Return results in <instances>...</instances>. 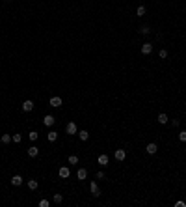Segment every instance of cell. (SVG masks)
Listing matches in <instances>:
<instances>
[{
	"mask_svg": "<svg viewBox=\"0 0 186 207\" xmlns=\"http://www.w3.org/2000/svg\"><path fill=\"white\" fill-rule=\"evenodd\" d=\"M65 131H67V134H76V133H78V127H76V123H74V121L67 123Z\"/></svg>",
	"mask_w": 186,
	"mask_h": 207,
	"instance_id": "1",
	"label": "cell"
},
{
	"mask_svg": "<svg viewBox=\"0 0 186 207\" xmlns=\"http://www.w3.org/2000/svg\"><path fill=\"white\" fill-rule=\"evenodd\" d=\"M62 97H50V101H49V105L52 106V108H60L62 106Z\"/></svg>",
	"mask_w": 186,
	"mask_h": 207,
	"instance_id": "2",
	"label": "cell"
},
{
	"mask_svg": "<svg viewBox=\"0 0 186 207\" xmlns=\"http://www.w3.org/2000/svg\"><path fill=\"white\" fill-rule=\"evenodd\" d=\"M58 176H60L62 179H67V177H69V176H71V170H69V168H67V166H62V168H60V170H58Z\"/></svg>",
	"mask_w": 186,
	"mask_h": 207,
	"instance_id": "3",
	"label": "cell"
},
{
	"mask_svg": "<svg viewBox=\"0 0 186 207\" xmlns=\"http://www.w3.org/2000/svg\"><path fill=\"white\" fill-rule=\"evenodd\" d=\"M22 110H24V112H32V110H34V101H32V99H26V101L22 103Z\"/></svg>",
	"mask_w": 186,
	"mask_h": 207,
	"instance_id": "4",
	"label": "cell"
},
{
	"mask_svg": "<svg viewBox=\"0 0 186 207\" xmlns=\"http://www.w3.org/2000/svg\"><path fill=\"white\" fill-rule=\"evenodd\" d=\"M54 123H56V119H54V116H50V114L43 118V125H45V127H52Z\"/></svg>",
	"mask_w": 186,
	"mask_h": 207,
	"instance_id": "5",
	"label": "cell"
},
{
	"mask_svg": "<svg viewBox=\"0 0 186 207\" xmlns=\"http://www.w3.org/2000/svg\"><path fill=\"white\" fill-rule=\"evenodd\" d=\"M89 190H91V194H93L95 198H99V196H101V190H99V185H97L95 181H91V185H89Z\"/></svg>",
	"mask_w": 186,
	"mask_h": 207,
	"instance_id": "6",
	"label": "cell"
},
{
	"mask_svg": "<svg viewBox=\"0 0 186 207\" xmlns=\"http://www.w3.org/2000/svg\"><path fill=\"white\" fill-rule=\"evenodd\" d=\"M145 151H147L149 155H155L156 151H158V146L155 144V142H151V144H147V148H145Z\"/></svg>",
	"mask_w": 186,
	"mask_h": 207,
	"instance_id": "7",
	"label": "cell"
},
{
	"mask_svg": "<svg viewBox=\"0 0 186 207\" xmlns=\"http://www.w3.org/2000/svg\"><path fill=\"white\" fill-rule=\"evenodd\" d=\"M76 177H78V181H84V179L88 177V170H86V168H78Z\"/></svg>",
	"mask_w": 186,
	"mask_h": 207,
	"instance_id": "8",
	"label": "cell"
},
{
	"mask_svg": "<svg viewBox=\"0 0 186 207\" xmlns=\"http://www.w3.org/2000/svg\"><path fill=\"white\" fill-rule=\"evenodd\" d=\"M9 181H11V185H13V187H21L22 185V177L19 176V174H17V176H13Z\"/></svg>",
	"mask_w": 186,
	"mask_h": 207,
	"instance_id": "9",
	"label": "cell"
},
{
	"mask_svg": "<svg viewBox=\"0 0 186 207\" xmlns=\"http://www.w3.org/2000/svg\"><path fill=\"white\" fill-rule=\"evenodd\" d=\"M114 155H116L117 161H125V159H126V151L125 149H116V153H114Z\"/></svg>",
	"mask_w": 186,
	"mask_h": 207,
	"instance_id": "10",
	"label": "cell"
},
{
	"mask_svg": "<svg viewBox=\"0 0 186 207\" xmlns=\"http://www.w3.org/2000/svg\"><path fill=\"white\" fill-rule=\"evenodd\" d=\"M141 52L143 54H151L153 52V43H143V45H141Z\"/></svg>",
	"mask_w": 186,
	"mask_h": 207,
	"instance_id": "11",
	"label": "cell"
},
{
	"mask_svg": "<svg viewBox=\"0 0 186 207\" xmlns=\"http://www.w3.org/2000/svg\"><path fill=\"white\" fill-rule=\"evenodd\" d=\"M97 162H99L101 166H108V155H104V153H102V155H99Z\"/></svg>",
	"mask_w": 186,
	"mask_h": 207,
	"instance_id": "12",
	"label": "cell"
},
{
	"mask_svg": "<svg viewBox=\"0 0 186 207\" xmlns=\"http://www.w3.org/2000/svg\"><path fill=\"white\" fill-rule=\"evenodd\" d=\"M37 155H39V148H35V146H30V148H28V157L34 159V157H37Z\"/></svg>",
	"mask_w": 186,
	"mask_h": 207,
	"instance_id": "13",
	"label": "cell"
},
{
	"mask_svg": "<svg viewBox=\"0 0 186 207\" xmlns=\"http://www.w3.org/2000/svg\"><path fill=\"white\" fill-rule=\"evenodd\" d=\"M168 121H169L168 114H158V123L160 125H168Z\"/></svg>",
	"mask_w": 186,
	"mask_h": 207,
	"instance_id": "14",
	"label": "cell"
},
{
	"mask_svg": "<svg viewBox=\"0 0 186 207\" xmlns=\"http://www.w3.org/2000/svg\"><path fill=\"white\" fill-rule=\"evenodd\" d=\"M37 187H39V183L35 181V179H28V189H30V190H35Z\"/></svg>",
	"mask_w": 186,
	"mask_h": 207,
	"instance_id": "15",
	"label": "cell"
},
{
	"mask_svg": "<svg viewBox=\"0 0 186 207\" xmlns=\"http://www.w3.org/2000/svg\"><path fill=\"white\" fill-rule=\"evenodd\" d=\"M78 138H80V140H88V138H89V133H88V131H78Z\"/></svg>",
	"mask_w": 186,
	"mask_h": 207,
	"instance_id": "16",
	"label": "cell"
},
{
	"mask_svg": "<svg viewBox=\"0 0 186 207\" xmlns=\"http://www.w3.org/2000/svg\"><path fill=\"white\" fill-rule=\"evenodd\" d=\"M28 138H30L32 142H35V140L39 138V133H37V131H30V133H28Z\"/></svg>",
	"mask_w": 186,
	"mask_h": 207,
	"instance_id": "17",
	"label": "cell"
},
{
	"mask_svg": "<svg viewBox=\"0 0 186 207\" xmlns=\"http://www.w3.org/2000/svg\"><path fill=\"white\" fill-rule=\"evenodd\" d=\"M58 140V133L56 131H50L49 133V142H56Z\"/></svg>",
	"mask_w": 186,
	"mask_h": 207,
	"instance_id": "18",
	"label": "cell"
},
{
	"mask_svg": "<svg viewBox=\"0 0 186 207\" xmlns=\"http://www.w3.org/2000/svg\"><path fill=\"white\" fill-rule=\"evenodd\" d=\"M11 142H15V144H21V142H22V136H21V134H13V136H11Z\"/></svg>",
	"mask_w": 186,
	"mask_h": 207,
	"instance_id": "19",
	"label": "cell"
},
{
	"mask_svg": "<svg viewBox=\"0 0 186 207\" xmlns=\"http://www.w3.org/2000/svg\"><path fill=\"white\" fill-rule=\"evenodd\" d=\"M136 15H138V17H141V15H145V6H138V10H136Z\"/></svg>",
	"mask_w": 186,
	"mask_h": 207,
	"instance_id": "20",
	"label": "cell"
},
{
	"mask_svg": "<svg viewBox=\"0 0 186 207\" xmlns=\"http://www.w3.org/2000/svg\"><path fill=\"white\" fill-rule=\"evenodd\" d=\"M0 140H2V144H9V142H11V136H9V134H2V138H0Z\"/></svg>",
	"mask_w": 186,
	"mask_h": 207,
	"instance_id": "21",
	"label": "cell"
},
{
	"mask_svg": "<svg viewBox=\"0 0 186 207\" xmlns=\"http://www.w3.org/2000/svg\"><path fill=\"white\" fill-rule=\"evenodd\" d=\"M52 200H54V204H62V202H63V196H62V194H54Z\"/></svg>",
	"mask_w": 186,
	"mask_h": 207,
	"instance_id": "22",
	"label": "cell"
},
{
	"mask_svg": "<svg viewBox=\"0 0 186 207\" xmlns=\"http://www.w3.org/2000/svg\"><path fill=\"white\" fill-rule=\"evenodd\" d=\"M140 34H143V35L151 34V28H149V26H141V28H140Z\"/></svg>",
	"mask_w": 186,
	"mask_h": 207,
	"instance_id": "23",
	"label": "cell"
},
{
	"mask_svg": "<svg viewBox=\"0 0 186 207\" xmlns=\"http://www.w3.org/2000/svg\"><path fill=\"white\" fill-rule=\"evenodd\" d=\"M69 164H78V157L76 155H71L69 157Z\"/></svg>",
	"mask_w": 186,
	"mask_h": 207,
	"instance_id": "24",
	"label": "cell"
},
{
	"mask_svg": "<svg viewBox=\"0 0 186 207\" xmlns=\"http://www.w3.org/2000/svg\"><path fill=\"white\" fill-rule=\"evenodd\" d=\"M179 140L181 142H186V131H181V133H179Z\"/></svg>",
	"mask_w": 186,
	"mask_h": 207,
	"instance_id": "25",
	"label": "cell"
},
{
	"mask_svg": "<svg viewBox=\"0 0 186 207\" xmlns=\"http://www.w3.org/2000/svg\"><path fill=\"white\" fill-rule=\"evenodd\" d=\"M158 54H160V58H162V60H164V58H168V50H166V49H162Z\"/></svg>",
	"mask_w": 186,
	"mask_h": 207,
	"instance_id": "26",
	"label": "cell"
},
{
	"mask_svg": "<svg viewBox=\"0 0 186 207\" xmlns=\"http://www.w3.org/2000/svg\"><path fill=\"white\" fill-rule=\"evenodd\" d=\"M39 207H49V200H41L39 202Z\"/></svg>",
	"mask_w": 186,
	"mask_h": 207,
	"instance_id": "27",
	"label": "cell"
},
{
	"mask_svg": "<svg viewBox=\"0 0 186 207\" xmlns=\"http://www.w3.org/2000/svg\"><path fill=\"white\" fill-rule=\"evenodd\" d=\"M175 207H186V202H183V200H179V202H177V204H175Z\"/></svg>",
	"mask_w": 186,
	"mask_h": 207,
	"instance_id": "28",
	"label": "cell"
},
{
	"mask_svg": "<svg viewBox=\"0 0 186 207\" xmlns=\"http://www.w3.org/2000/svg\"><path fill=\"white\" fill-rule=\"evenodd\" d=\"M97 179H104V172H97V176H95Z\"/></svg>",
	"mask_w": 186,
	"mask_h": 207,
	"instance_id": "29",
	"label": "cell"
},
{
	"mask_svg": "<svg viewBox=\"0 0 186 207\" xmlns=\"http://www.w3.org/2000/svg\"><path fill=\"white\" fill-rule=\"evenodd\" d=\"M6 2H11V0H6Z\"/></svg>",
	"mask_w": 186,
	"mask_h": 207,
	"instance_id": "30",
	"label": "cell"
}]
</instances>
